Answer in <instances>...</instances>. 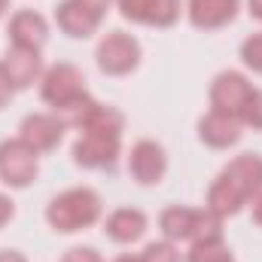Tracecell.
Returning a JSON list of instances; mask_svg holds the SVG:
<instances>
[{"label": "cell", "mask_w": 262, "mask_h": 262, "mask_svg": "<svg viewBox=\"0 0 262 262\" xmlns=\"http://www.w3.org/2000/svg\"><path fill=\"white\" fill-rule=\"evenodd\" d=\"M12 92H15V85L9 82V76H6V70L0 64V107H6L9 104V98H12Z\"/></svg>", "instance_id": "603a6c76"}, {"label": "cell", "mask_w": 262, "mask_h": 262, "mask_svg": "<svg viewBox=\"0 0 262 262\" xmlns=\"http://www.w3.org/2000/svg\"><path fill=\"white\" fill-rule=\"evenodd\" d=\"M140 262H180V253L171 241H152L140 253Z\"/></svg>", "instance_id": "d6986e66"}, {"label": "cell", "mask_w": 262, "mask_h": 262, "mask_svg": "<svg viewBox=\"0 0 262 262\" xmlns=\"http://www.w3.org/2000/svg\"><path fill=\"white\" fill-rule=\"evenodd\" d=\"M9 37H12V46H25V49H40L49 37V28H46V18L34 9H21L12 15L9 21Z\"/></svg>", "instance_id": "5bb4252c"}, {"label": "cell", "mask_w": 262, "mask_h": 262, "mask_svg": "<svg viewBox=\"0 0 262 262\" xmlns=\"http://www.w3.org/2000/svg\"><path fill=\"white\" fill-rule=\"evenodd\" d=\"M104 18V0H61L55 6V21L70 37H92Z\"/></svg>", "instance_id": "ba28073f"}, {"label": "cell", "mask_w": 262, "mask_h": 262, "mask_svg": "<svg viewBox=\"0 0 262 262\" xmlns=\"http://www.w3.org/2000/svg\"><path fill=\"white\" fill-rule=\"evenodd\" d=\"M61 134H64V122L58 116H49V113H34L21 122L18 137L34 149V152H49L61 143Z\"/></svg>", "instance_id": "7c38bea8"}, {"label": "cell", "mask_w": 262, "mask_h": 262, "mask_svg": "<svg viewBox=\"0 0 262 262\" xmlns=\"http://www.w3.org/2000/svg\"><path fill=\"white\" fill-rule=\"evenodd\" d=\"M43 101L55 107V116L64 125H82L92 110V98L85 92V79L73 64H55L43 76Z\"/></svg>", "instance_id": "3957f363"}, {"label": "cell", "mask_w": 262, "mask_h": 262, "mask_svg": "<svg viewBox=\"0 0 262 262\" xmlns=\"http://www.w3.org/2000/svg\"><path fill=\"white\" fill-rule=\"evenodd\" d=\"M241 122H244V125H250V128H259L262 131V92H253V98H250V104H247V110H244Z\"/></svg>", "instance_id": "44dd1931"}, {"label": "cell", "mask_w": 262, "mask_h": 262, "mask_svg": "<svg viewBox=\"0 0 262 262\" xmlns=\"http://www.w3.org/2000/svg\"><path fill=\"white\" fill-rule=\"evenodd\" d=\"M168 168V159H165V149L156 143V140H137L131 146V156H128V171L131 177L143 186H152L162 180Z\"/></svg>", "instance_id": "30bf717a"}, {"label": "cell", "mask_w": 262, "mask_h": 262, "mask_svg": "<svg viewBox=\"0 0 262 262\" xmlns=\"http://www.w3.org/2000/svg\"><path fill=\"white\" fill-rule=\"evenodd\" d=\"M6 3H9V0H0V15H3V9H6Z\"/></svg>", "instance_id": "f1b7e54d"}, {"label": "cell", "mask_w": 262, "mask_h": 262, "mask_svg": "<svg viewBox=\"0 0 262 262\" xmlns=\"http://www.w3.org/2000/svg\"><path fill=\"white\" fill-rule=\"evenodd\" d=\"M37 177V152L21 140H3L0 143V180L12 189H25Z\"/></svg>", "instance_id": "8992f818"}, {"label": "cell", "mask_w": 262, "mask_h": 262, "mask_svg": "<svg viewBox=\"0 0 262 262\" xmlns=\"http://www.w3.org/2000/svg\"><path fill=\"white\" fill-rule=\"evenodd\" d=\"M3 70H6V76L15 89H28L40 73V49L12 46L3 58Z\"/></svg>", "instance_id": "9a60e30c"}, {"label": "cell", "mask_w": 262, "mask_h": 262, "mask_svg": "<svg viewBox=\"0 0 262 262\" xmlns=\"http://www.w3.org/2000/svg\"><path fill=\"white\" fill-rule=\"evenodd\" d=\"M79 140L73 143V159L82 168H113L122 143V116L113 107L92 104L89 116L79 125Z\"/></svg>", "instance_id": "6da1fadb"}, {"label": "cell", "mask_w": 262, "mask_h": 262, "mask_svg": "<svg viewBox=\"0 0 262 262\" xmlns=\"http://www.w3.org/2000/svg\"><path fill=\"white\" fill-rule=\"evenodd\" d=\"M61 262H104V259H101V253L95 247H73V250L64 253Z\"/></svg>", "instance_id": "7402d4cb"}, {"label": "cell", "mask_w": 262, "mask_h": 262, "mask_svg": "<svg viewBox=\"0 0 262 262\" xmlns=\"http://www.w3.org/2000/svg\"><path fill=\"white\" fill-rule=\"evenodd\" d=\"M241 119L229 116V113H220V110H210L201 122H198V137L213 146V149H226V146H235L241 140Z\"/></svg>", "instance_id": "4fadbf2b"}, {"label": "cell", "mask_w": 262, "mask_h": 262, "mask_svg": "<svg viewBox=\"0 0 262 262\" xmlns=\"http://www.w3.org/2000/svg\"><path fill=\"white\" fill-rule=\"evenodd\" d=\"M189 262H235V259H232V250L226 247L223 235H210V238H201V241L192 244Z\"/></svg>", "instance_id": "ac0fdd59"}, {"label": "cell", "mask_w": 262, "mask_h": 262, "mask_svg": "<svg viewBox=\"0 0 262 262\" xmlns=\"http://www.w3.org/2000/svg\"><path fill=\"white\" fill-rule=\"evenodd\" d=\"M116 3L125 18L156 28H168L180 15V0H116Z\"/></svg>", "instance_id": "8fae6325"}, {"label": "cell", "mask_w": 262, "mask_h": 262, "mask_svg": "<svg viewBox=\"0 0 262 262\" xmlns=\"http://www.w3.org/2000/svg\"><path fill=\"white\" fill-rule=\"evenodd\" d=\"M116 262H140V256H131V253H125V256H119Z\"/></svg>", "instance_id": "83f0119b"}, {"label": "cell", "mask_w": 262, "mask_h": 262, "mask_svg": "<svg viewBox=\"0 0 262 262\" xmlns=\"http://www.w3.org/2000/svg\"><path fill=\"white\" fill-rule=\"evenodd\" d=\"M220 216H213L207 207L195 210V207H168L159 216V229L165 232L168 241H201L210 235H220Z\"/></svg>", "instance_id": "5b68a950"}, {"label": "cell", "mask_w": 262, "mask_h": 262, "mask_svg": "<svg viewBox=\"0 0 262 262\" xmlns=\"http://www.w3.org/2000/svg\"><path fill=\"white\" fill-rule=\"evenodd\" d=\"M247 6H250V15L262 21V0H247Z\"/></svg>", "instance_id": "4316f807"}, {"label": "cell", "mask_w": 262, "mask_h": 262, "mask_svg": "<svg viewBox=\"0 0 262 262\" xmlns=\"http://www.w3.org/2000/svg\"><path fill=\"white\" fill-rule=\"evenodd\" d=\"M12 220V201L6 195H0V226H6Z\"/></svg>", "instance_id": "cb8c5ba5"}, {"label": "cell", "mask_w": 262, "mask_h": 262, "mask_svg": "<svg viewBox=\"0 0 262 262\" xmlns=\"http://www.w3.org/2000/svg\"><path fill=\"white\" fill-rule=\"evenodd\" d=\"M235 12H238V0H189V18L195 28L204 31L229 25Z\"/></svg>", "instance_id": "2e32d148"}, {"label": "cell", "mask_w": 262, "mask_h": 262, "mask_svg": "<svg viewBox=\"0 0 262 262\" xmlns=\"http://www.w3.org/2000/svg\"><path fill=\"white\" fill-rule=\"evenodd\" d=\"M146 232V216L137 207H119L107 216V235L119 244H131Z\"/></svg>", "instance_id": "e0dca14e"}, {"label": "cell", "mask_w": 262, "mask_h": 262, "mask_svg": "<svg viewBox=\"0 0 262 262\" xmlns=\"http://www.w3.org/2000/svg\"><path fill=\"white\" fill-rule=\"evenodd\" d=\"M253 220H256V223L262 226V192L253 198Z\"/></svg>", "instance_id": "484cf974"}, {"label": "cell", "mask_w": 262, "mask_h": 262, "mask_svg": "<svg viewBox=\"0 0 262 262\" xmlns=\"http://www.w3.org/2000/svg\"><path fill=\"white\" fill-rule=\"evenodd\" d=\"M241 58L250 70L262 73V34H253V37H247L241 43Z\"/></svg>", "instance_id": "ffe728a7"}, {"label": "cell", "mask_w": 262, "mask_h": 262, "mask_svg": "<svg viewBox=\"0 0 262 262\" xmlns=\"http://www.w3.org/2000/svg\"><path fill=\"white\" fill-rule=\"evenodd\" d=\"M253 92L256 89L247 82V76H241L235 70H223V73H216V79L210 85V104H213V110L241 119L250 98H253Z\"/></svg>", "instance_id": "52a82bcc"}, {"label": "cell", "mask_w": 262, "mask_h": 262, "mask_svg": "<svg viewBox=\"0 0 262 262\" xmlns=\"http://www.w3.org/2000/svg\"><path fill=\"white\" fill-rule=\"evenodd\" d=\"M140 61V46L131 34H122V31H113L101 40L98 46V64L104 73H113V76H122L134 70Z\"/></svg>", "instance_id": "9c48e42d"}, {"label": "cell", "mask_w": 262, "mask_h": 262, "mask_svg": "<svg viewBox=\"0 0 262 262\" xmlns=\"http://www.w3.org/2000/svg\"><path fill=\"white\" fill-rule=\"evenodd\" d=\"M98 216H101V198L85 186L55 195L46 207V220L55 232H79L92 226Z\"/></svg>", "instance_id": "277c9868"}, {"label": "cell", "mask_w": 262, "mask_h": 262, "mask_svg": "<svg viewBox=\"0 0 262 262\" xmlns=\"http://www.w3.org/2000/svg\"><path fill=\"white\" fill-rule=\"evenodd\" d=\"M262 192V156L244 152L238 159H232L223 174L213 180L210 192H207V210L220 220L232 216L241 210V204H247L250 198Z\"/></svg>", "instance_id": "7a4b0ae2"}, {"label": "cell", "mask_w": 262, "mask_h": 262, "mask_svg": "<svg viewBox=\"0 0 262 262\" xmlns=\"http://www.w3.org/2000/svg\"><path fill=\"white\" fill-rule=\"evenodd\" d=\"M0 262H28V259L15 250H0Z\"/></svg>", "instance_id": "d4e9b609"}]
</instances>
